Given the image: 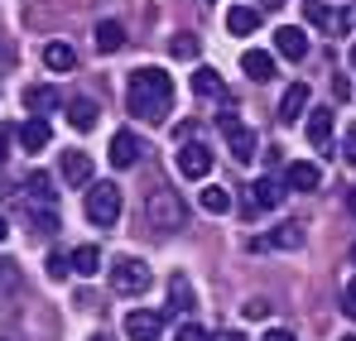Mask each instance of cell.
<instances>
[{
	"label": "cell",
	"mask_w": 356,
	"mask_h": 341,
	"mask_svg": "<svg viewBox=\"0 0 356 341\" xmlns=\"http://www.w3.org/2000/svg\"><path fill=\"white\" fill-rule=\"evenodd\" d=\"M125 106L135 120H164L174 111V77L164 67H135L130 82H125Z\"/></svg>",
	"instance_id": "cell-1"
},
{
	"label": "cell",
	"mask_w": 356,
	"mask_h": 341,
	"mask_svg": "<svg viewBox=\"0 0 356 341\" xmlns=\"http://www.w3.org/2000/svg\"><path fill=\"white\" fill-rule=\"evenodd\" d=\"M145 222H149V231H164V235L183 231L188 212H183L178 192H169V188H154V192H149V202H145Z\"/></svg>",
	"instance_id": "cell-2"
},
{
	"label": "cell",
	"mask_w": 356,
	"mask_h": 341,
	"mask_svg": "<svg viewBox=\"0 0 356 341\" xmlns=\"http://www.w3.org/2000/svg\"><path fill=\"white\" fill-rule=\"evenodd\" d=\"M87 222L92 226H116L120 222V188L116 183H92V192H87Z\"/></svg>",
	"instance_id": "cell-3"
},
{
	"label": "cell",
	"mask_w": 356,
	"mask_h": 341,
	"mask_svg": "<svg viewBox=\"0 0 356 341\" xmlns=\"http://www.w3.org/2000/svg\"><path fill=\"white\" fill-rule=\"evenodd\" d=\"M111 288L125 293V298L145 293V288H149V265H145V260H130V255L116 260V265H111Z\"/></svg>",
	"instance_id": "cell-4"
},
{
	"label": "cell",
	"mask_w": 356,
	"mask_h": 341,
	"mask_svg": "<svg viewBox=\"0 0 356 341\" xmlns=\"http://www.w3.org/2000/svg\"><path fill=\"white\" fill-rule=\"evenodd\" d=\"M222 135H227V149H232L236 164H250V159H255L260 144H255V130H250V125H241L236 115H222Z\"/></svg>",
	"instance_id": "cell-5"
},
{
	"label": "cell",
	"mask_w": 356,
	"mask_h": 341,
	"mask_svg": "<svg viewBox=\"0 0 356 341\" xmlns=\"http://www.w3.org/2000/svg\"><path fill=\"white\" fill-rule=\"evenodd\" d=\"M178 173H183V178H207V173H212V149L183 140V149H178Z\"/></svg>",
	"instance_id": "cell-6"
},
{
	"label": "cell",
	"mask_w": 356,
	"mask_h": 341,
	"mask_svg": "<svg viewBox=\"0 0 356 341\" xmlns=\"http://www.w3.org/2000/svg\"><path fill=\"white\" fill-rule=\"evenodd\" d=\"M125 332H130V341H159V332H164V313L135 308V313L125 317Z\"/></svg>",
	"instance_id": "cell-7"
},
{
	"label": "cell",
	"mask_w": 356,
	"mask_h": 341,
	"mask_svg": "<svg viewBox=\"0 0 356 341\" xmlns=\"http://www.w3.org/2000/svg\"><path fill=\"white\" fill-rule=\"evenodd\" d=\"M140 154H145L140 135H130V130H116V135H111V164H116V169H135Z\"/></svg>",
	"instance_id": "cell-8"
},
{
	"label": "cell",
	"mask_w": 356,
	"mask_h": 341,
	"mask_svg": "<svg viewBox=\"0 0 356 341\" xmlns=\"http://www.w3.org/2000/svg\"><path fill=\"white\" fill-rule=\"evenodd\" d=\"M275 53L289 58V63H303V53H308V39H303V29H294V24L275 29Z\"/></svg>",
	"instance_id": "cell-9"
},
{
	"label": "cell",
	"mask_w": 356,
	"mask_h": 341,
	"mask_svg": "<svg viewBox=\"0 0 356 341\" xmlns=\"http://www.w3.org/2000/svg\"><path fill=\"white\" fill-rule=\"evenodd\" d=\"M49 140H54V130H49V120H44V115H29V120L19 125V144H24L29 154H39Z\"/></svg>",
	"instance_id": "cell-10"
},
{
	"label": "cell",
	"mask_w": 356,
	"mask_h": 341,
	"mask_svg": "<svg viewBox=\"0 0 356 341\" xmlns=\"http://www.w3.org/2000/svg\"><path fill=\"white\" fill-rule=\"evenodd\" d=\"M241 67H245L250 82H270V77H275V53H265V49H245V53H241Z\"/></svg>",
	"instance_id": "cell-11"
},
{
	"label": "cell",
	"mask_w": 356,
	"mask_h": 341,
	"mask_svg": "<svg viewBox=\"0 0 356 341\" xmlns=\"http://www.w3.org/2000/svg\"><path fill=\"white\" fill-rule=\"evenodd\" d=\"M308 140H313V149H327L332 144V111L327 106H313L308 111Z\"/></svg>",
	"instance_id": "cell-12"
},
{
	"label": "cell",
	"mask_w": 356,
	"mask_h": 341,
	"mask_svg": "<svg viewBox=\"0 0 356 341\" xmlns=\"http://www.w3.org/2000/svg\"><path fill=\"white\" fill-rule=\"evenodd\" d=\"M308 101H313V92H308V82H294V87L284 92V101H280V120H289V125H294L298 115L308 111Z\"/></svg>",
	"instance_id": "cell-13"
},
{
	"label": "cell",
	"mask_w": 356,
	"mask_h": 341,
	"mask_svg": "<svg viewBox=\"0 0 356 341\" xmlns=\"http://www.w3.org/2000/svg\"><path fill=\"white\" fill-rule=\"evenodd\" d=\"M284 183H289L294 192H313V188L323 183V169H318V164H303V159H298V164H289V169H284Z\"/></svg>",
	"instance_id": "cell-14"
},
{
	"label": "cell",
	"mask_w": 356,
	"mask_h": 341,
	"mask_svg": "<svg viewBox=\"0 0 356 341\" xmlns=\"http://www.w3.org/2000/svg\"><path fill=\"white\" fill-rule=\"evenodd\" d=\"M280 197H284V192H280L275 178H255V183H250V207H255V212H275Z\"/></svg>",
	"instance_id": "cell-15"
},
{
	"label": "cell",
	"mask_w": 356,
	"mask_h": 341,
	"mask_svg": "<svg viewBox=\"0 0 356 341\" xmlns=\"http://www.w3.org/2000/svg\"><path fill=\"white\" fill-rule=\"evenodd\" d=\"M24 106H29V115H54L63 106V97H58V87H29Z\"/></svg>",
	"instance_id": "cell-16"
},
{
	"label": "cell",
	"mask_w": 356,
	"mask_h": 341,
	"mask_svg": "<svg viewBox=\"0 0 356 341\" xmlns=\"http://www.w3.org/2000/svg\"><path fill=\"white\" fill-rule=\"evenodd\" d=\"M63 178H67V183H77V188H82V183H92V159H87L82 149H67V154H63Z\"/></svg>",
	"instance_id": "cell-17"
},
{
	"label": "cell",
	"mask_w": 356,
	"mask_h": 341,
	"mask_svg": "<svg viewBox=\"0 0 356 341\" xmlns=\"http://www.w3.org/2000/svg\"><path fill=\"white\" fill-rule=\"evenodd\" d=\"M227 29H232L236 39H245V34L260 29V15H255L250 5H232V10H227Z\"/></svg>",
	"instance_id": "cell-18"
},
{
	"label": "cell",
	"mask_w": 356,
	"mask_h": 341,
	"mask_svg": "<svg viewBox=\"0 0 356 341\" xmlns=\"http://www.w3.org/2000/svg\"><path fill=\"white\" fill-rule=\"evenodd\" d=\"M97 101H87V97H72V101H67V125H72V130H92V125H97Z\"/></svg>",
	"instance_id": "cell-19"
},
{
	"label": "cell",
	"mask_w": 356,
	"mask_h": 341,
	"mask_svg": "<svg viewBox=\"0 0 356 341\" xmlns=\"http://www.w3.org/2000/svg\"><path fill=\"white\" fill-rule=\"evenodd\" d=\"M67 260H72V274H82V279H92V274L102 269V250H97V245H77Z\"/></svg>",
	"instance_id": "cell-20"
},
{
	"label": "cell",
	"mask_w": 356,
	"mask_h": 341,
	"mask_svg": "<svg viewBox=\"0 0 356 341\" xmlns=\"http://www.w3.org/2000/svg\"><path fill=\"white\" fill-rule=\"evenodd\" d=\"M120 44H125V29H120L116 19H102V24H97V49H102V53H116Z\"/></svg>",
	"instance_id": "cell-21"
},
{
	"label": "cell",
	"mask_w": 356,
	"mask_h": 341,
	"mask_svg": "<svg viewBox=\"0 0 356 341\" xmlns=\"http://www.w3.org/2000/svg\"><path fill=\"white\" fill-rule=\"evenodd\" d=\"M193 92H197V97H222L227 87H222L217 67H197V72H193Z\"/></svg>",
	"instance_id": "cell-22"
},
{
	"label": "cell",
	"mask_w": 356,
	"mask_h": 341,
	"mask_svg": "<svg viewBox=\"0 0 356 341\" xmlns=\"http://www.w3.org/2000/svg\"><path fill=\"white\" fill-rule=\"evenodd\" d=\"M44 63H49L54 72H72V67H77V53H72L67 44H49V49H44Z\"/></svg>",
	"instance_id": "cell-23"
},
{
	"label": "cell",
	"mask_w": 356,
	"mask_h": 341,
	"mask_svg": "<svg viewBox=\"0 0 356 341\" xmlns=\"http://www.w3.org/2000/svg\"><path fill=\"white\" fill-rule=\"evenodd\" d=\"M202 212H212V217H222V212H232V192L227 188H202Z\"/></svg>",
	"instance_id": "cell-24"
},
{
	"label": "cell",
	"mask_w": 356,
	"mask_h": 341,
	"mask_svg": "<svg viewBox=\"0 0 356 341\" xmlns=\"http://www.w3.org/2000/svg\"><path fill=\"white\" fill-rule=\"evenodd\" d=\"M169 303H174V313H188V308H193V288H188V279H183V274H174V279H169Z\"/></svg>",
	"instance_id": "cell-25"
},
{
	"label": "cell",
	"mask_w": 356,
	"mask_h": 341,
	"mask_svg": "<svg viewBox=\"0 0 356 341\" xmlns=\"http://www.w3.org/2000/svg\"><path fill=\"white\" fill-rule=\"evenodd\" d=\"M280 250H298L303 245V226H294V222H284V226H275V235H270Z\"/></svg>",
	"instance_id": "cell-26"
},
{
	"label": "cell",
	"mask_w": 356,
	"mask_h": 341,
	"mask_svg": "<svg viewBox=\"0 0 356 341\" xmlns=\"http://www.w3.org/2000/svg\"><path fill=\"white\" fill-rule=\"evenodd\" d=\"M303 15H308V24H318V29H327V24H337V19H332V10H327L323 0H303Z\"/></svg>",
	"instance_id": "cell-27"
},
{
	"label": "cell",
	"mask_w": 356,
	"mask_h": 341,
	"mask_svg": "<svg viewBox=\"0 0 356 341\" xmlns=\"http://www.w3.org/2000/svg\"><path fill=\"white\" fill-rule=\"evenodd\" d=\"M174 58H197V34H174Z\"/></svg>",
	"instance_id": "cell-28"
},
{
	"label": "cell",
	"mask_w": 356,
	"mask_h": 341,
	"mask_svg": "<svg viewBox=\"0 0 356 341\" xmlns=\"http://www.w3.org/2000/svg\"><path fill=\"white\" fill-rule=\"evenodd\" d=\"M10 288H19V269L10 260H0V293H10Z\"/></svg>",
	"instance_id": "cell-29"
},
{
	"label": "cell",
	"mask_w": 356,
	"mask_h": 341,
	"mask_svg": "<svg viewBox=\"0 0 356 341\" xmlns=\"http://www.w3.org/2000/svg\"><path fill=\"white\" fill-rule=\"evenodd\" d=\"M72 274V260L67 255H49V279H67Z\"/></svg>",
	"instance_id": "cell-30"
},
{
	"label": "cell",
	"mask_w": 356,
	"mask_h": 341,
	"mask_svg": "<svg viewBox=\"0 0 356 341\" xmlns=\"http://www.w3.org/2000/svg\"><path fill=\"white\" fill-rule=\"evenodd\" d=\"M241 313H245L250 322H260V317H270V303H265V298H250V303H245Z\"/></svg>",
	"instance_id": "cell-31"
},
{
	"label": "cell",
	"mask_w": 356,
	"mask_h": 341,
	"mask_svg": "<svg viewBox=\"0 0 356 341\" xmlns=\"http://www.w3.org/2000/svg\"><path fill=\"white\" fill-rule=\"evenodd\" d=\"M342 308H347V317H356V274H352V284L342 288Z\"/></svg>",
	"instance_id": "cell-32"
},
{
	"label": "cell",
	"mask_w": 356,
	"mask_h": 341,
	"mask_svg": "<svg viewBox=\"0 0 356 341\" xmlns=\"http://www.w3.org/2000/svg\"><path fill=\"white\" fill-rule=\"evenodd\" d=\"M178 341H207V332H202L197 322H183V332H178Z\"/></svg>",
	"instance_id": "cell-33"
},
{
	"label": "cell",
	"mask_w": 356,
	"mask_h": 341,
	"mask_svg": "<svg viewBox=\"0 0 356 341\" xmlns=\"http://www.w3.org/2000/svg\"><path fill=\"white\" fill-rule=\"evenodd\" d=\"M10 58H15V53H10V39L0 34V67H10Z\"/></svg>",
	"instance_id": "cell-34"
},
{
	"label": "cell",
	"mask_w": 356,
	"mask_h": 341,
	"mask_svg": "<svg viewBox=\"0 0 356 341\" xmlns=\"http://www.w3.org/2000/svg\"><path fill=\"white\" fill-rule=\"evenodd\" d=\"M265 341H294V332H284V327H275V332H265Z\"/></svg>",
	"instance_id": "cell-35"
},
{
	"label": "cell",
	"mask_w": 356,
	"mask_h": 341,
	"mask_svg": "<svg viewBox=\"0 0 356 341\" xmlns=\"http://www.w3.org/2000/svg\"><path fill=\"white\" fill-rule=\"evenodd\" d=\"M10 159V130H0V164Z\"/></svg>",
	"instance_id": "cell-36"
},
{
	"label": "cell",
	"mask_w": 356,
	"mask_h": 341,
	"mask_svg": "<svg viewBox=\"0 0 356 341\" xmlns=\"http://www.w3.org/2000/svg\"><path fill=\"white\" fill-rule=\"evenodd\" d=\"M347 159H356V130L347 135Z\"/></svg>",
	"instance_id": "cell-37"
},
{
	"label": "cell",
	"mask_w": 356,
	"mask_h": 341,
	"mask_svg": "<svg viewBox=\"0 0 356 341\" xmlns=\"http://www.w3.org/2000/svg\"><path fill=\"white\" fill-rule=\"evenodd\" d=\"M217 341H245V337H241V332H222Z\"/></svg>",
	"instance_id": "cell-38"
},
{
	"label": "cell",
	"mask_w": 356,
	"mask_h": 341,
	"mask_svg": "<svg viewBox=\"0 0 356 341\" xmlns=\"http://www.w3.org/2000/svg\"><path fill=\"white\" fill-rule=\"evenodd\" d=\"M5 235H10V222H5V217H0V240H5Z\"/></svg>",
	"instance_id": "cell-39"
},
{
	"label": "cell",
	"mask_w": 356,
	"mask_h": 341,
	"mask_svg": "<svg viewBox=\"0 0 356 341\" xmlns=\"http://www.w3.org/2000/svg\"><path fill=\"white\" fill-rule=\"evenodd\" d=\"M280 5H284V0H265V10H280Z\"/></svg>",
	"instance_id": "cell-40"
},
{
	"label": "cell",
	"mask_w": 356,
	"mask_h": 341,
	"mask_svg": "<svg viewBox=\"0 0 356 341\" xmlns=\"http://www.w3.org/2000/svg\"><path fill=\"white\" fill-rule=\"evenodd\" d=\"M347 207H352V212H356V188H352V197H347Z\"/></svg>",
	"instance_id": "cell-41"
},
{
	"label": "cell",
	"mask_w": 356,
	"mask_h": 341,
	"mask_svg": "<svg viewBox=\"0 0 356 341\" xmlns=\"http://www.w3.org/2000/svg\"><path fill=\"white\" fill-rule=\"evenodd\" d=\"M352 67H356V44H352Z\"/></svg>",
	"instance_id": "cell-42"
},
{
	"label": "cell",
	"mask_w": 356,
	"mask_h": 341,
	"mask_svg": "<svg viewBox=\"0 0 356 341\" xmlns=\"http://www.w3.org/2000/svg\"><path fill=\"white\" fill-rule=\"evenodd\" d=\"M342 341H356V337H342Z\"/></svg>",
	"instance_id": "cell-43"
}]
</instances>
